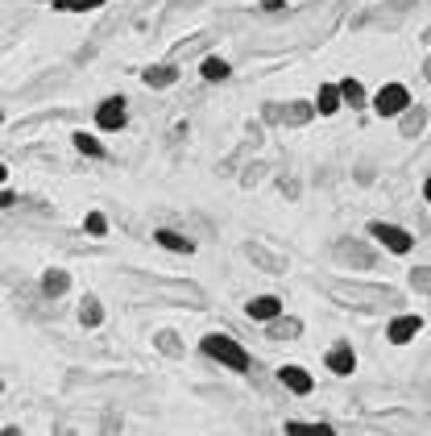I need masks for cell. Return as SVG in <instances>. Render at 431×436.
I'll return each mask as SVG.
<instances>
[{"label": "cell", "instance_id": "obj_26", "mask_svg": "<svg viewBox=\"0 0 431 436\" xmlns=\"http://www.w3.org/2000/svg\"><path fill=\"white\" fill-rule=\"evenodd\" d=\"M13 204V191H0V208H8Z\"/></svg>", "mask_w": 431, "mask_h": 436}, {"label": "cell", "instance_id": "obj_19", "mask_svg": "<svg viewBox=\"0 0 431 436\" xmlns=\"http://www.w3.org/2000/svg\"><path fill=\"white\" fill-rule=\"evenodd\" d=\"M84 229L91 233V237H104V233H108V217H104V212H87Z\"/></svg>", "mask_w": 431, "mask_h": 436}, {"label": "cell", "instance_id": "obj_14", "mask_svg": "<svg viewBox=\"0 0 431 436\" xmlns=\"http://www.w3.org/2000/svg\"><path fill=\"white\" fill-rule=\"evenodd\" d=\"M199 71H204V79H208V84H224V79H228V75H232V67H228V63H224V58H204V67H199Z\"/></svg>", "mask_w": 431, "mask_h": 436}, {"label": "cell", "instance_id": "obj_7", "mask_svg": "<svg viewBox=\"0 0 431 436\" xmlns=\"http://www.w3.org/2000/svg\"><path fill=\"white\" fill-rule=\"evenodd\" d=\"M245 312H249V320L270 324L274 316H282V300H278V295H253V300L245 304Z\"/></svg>", "mask_w": 431, "mask_h": 436}, {"label": "cell", "instance_id": "obj_3", "mask_svg": "<svg viewBox=\"0 0 431 436\" xmlns=\"http://www.w3.org/2000/svg\"><path fill=\"white\" fill-rule=\"evenodd\" d=\"M406 108H411V91L402 84L378 87V96H373V113H378V117H402Z\"/></svg>", "mask_w": 431, "mask_h": 436}, {"label": "cell", "instance_id": "obj_11", "mask_svg": "<svg viewBox=\"0 0 431 436\" xmlns=\"http://www.w3.org/2000/svg\"><path fill=\"white\" fill-rule=\"evenodd\" d=\"M328 370H332V374H352V370H357V353L348 345L328 349Z\"/></svg>", "mask_w": 431, "mask_h": 436}, {"label": "cell", "instance_id": "obj_27", "mask_svg": "<svg viewBox=\"0 0 431 436\" xmlns=\"http://www.w3.org/2000/svg\"><path fill=\"white\" fill-rule=\"evenodd\" d=\"M423 200L431 204V174H427V183H423Z\"/></svg>", "mask_w": 431, "mask_h": 436}, {"label": "cell", "instance_id": "obj_12", "mask_svg": "<svg viewBox=\"0 0 431 436\" xmlns=\"http://www.w3.org/2000/svg\"><path fill=\"white\" fill-rule=\"evenodd\" d=\"M42 291L50 295V300L67 295V291H71V274H67V270H46L42 274Z\"/></svg>", "mask_w": 431, "mask_h": 436}, {"label": "cell", "instance_id": "obj_5", "mask_svg": "<svg viewBox=\"0 0 431 436\" xmlns=\"http://www.w3.org/2000/svg\"><path fill=\"white\" fill-rule=\"evenodd\" d=\"M278 383H282L291 395H299V399L315 391V378H311L303 366H282V370H278Z\"/></svg>", "mask_w": 431, "mask_h": 436}, {"label": "cell", "instance_id": "obj_8", "mask_svg": "<svg viewBox=\"0 0 431 436\" xmlns=\"http://www.w3.org/2000/svg\"><path fill=\"white\" fill-rule=\"evenodd\" d=\"M141 79H145V87H158V91H162V87H174L178 67H174V63H154V67H145Z\"/></svg>", "mask_w": 431, "mask_h": 436}, {"label": "cell", "instance_id": "obj_2", "mask_svg": "<svg viewBox=\"0 0 431 436\" xmlns=\"http://www.w3.org/2000/svg\"><path fill=\"white\" fill-rule=\"evenodd\" d=\"M95 125L104 133H121L129 125V104H125V96H108V100H100V108H95Z\"/></svg>", "mask_w": 431, "mask_h": 436}, {"label": "cell", "instance_id": "obj_22", "mask_svg": "<svg viewBox=\"0 0 431 436\" xmlns=\"http://www.w3.org/2000/svg\"><path fill=\"white\" fill-rule=\"evenodd\" d=\"M411 287H419V291H431V270H411Z\"/></svg>", "mask_w": 431, "mask_h": 436}, {"label": "cell", "instance_id": "obj_29", "mask_svg": "<svg viewBox=\"0 0 431 436\" xmlns=\"http://www.w3.org/2000/svg\"><path fill=\"white\" fill-rule=\"evenodd\" d=\"M427 79H431V63H427Z\"/></svg>", "mask_w": 431, "mask_h": 436}, {"label": "cell", "instance_id": "obj_13", "mask_svg": "<svg viewBox=\"0 0 431 436\" xmlns=\"http://www.w3.org/2000/svg\"><path fill=\"white\" fill-rule=\"evenodd\" d=\"M71 141H75V150H79V154H87V158H104V154H108V150H104V141H100L95 133H84V129H79Z\"/></svg>", "mask_w": 431, "mask_h": 436}, {"label": "cell", "instance_id": "obj_25", "mask_svg": "<svg viewBox=\"0 0 431 436\" xmlns=\"http://www.w3.org/2000/svg\"><path fill=\"white\" fill-rule=\"evenodd\" d=\"M158 345L166 349V353H174V337H171V333H162V337H158Z\"/></svg>", "mask_w": 431, "mask_h": 436}, {"label": "cell", "instance_id": "obj_30", "mask_svg": "<svg viewBox=\"0 0 431 436\" xmlns=\"http://www.w3.org/2000/svg\"><path fill=\"white\" fill-rule=\"evenodd\" d=\"M0 387H4V383H0Z\"/></svg>", "mask_w": 431, "mask_h": 436}, {"label": "cell", "instance_id": "obj_6", "mask_svg": "<svg viewBox=\"0 0 431 436\" xmlns=\"http://www.w3.org/2000/svg\"><path fill=\"white\" fill-rule=\"evenodd\" d=\"M419 328H423V320H419V316H398V320H390L386 341H390V345H406V341H415V337H419Z\"/></svg>", "mask_w": 431, "mask_h": 436}, {"label": "cell", "instance_id": "obj_17", "mask_svg": "<svg viewBox=\"0 0 431 436\" xmlns=\"http://www.w3.org/2000/svg\"><path fill=\"white\" fill-rule=\"evenodd\" d=\"M79 320H84L87 328H95V324L104 320V307H100V300H95V295H84V307H79Z\"/></svg>", "mask_w": 431, "mask_h": 436}, {"label": "cell", "instance_id": "obj_4", "mask_svg": "<svg viewBox=\"0 0 431 436\" xmlns=\"http://www.w3.org/2000/svg\"><path fill=\"white\" fill-rule=\"evenodd\" d=\"M369 237H373V241H382L390 254H406V250H411V241H415L406 229H398V224H386V220H373V224H369Z\"/></svg>", "mask_w": 431, "mask_h": 436}, {"label": "cell", "instance_id": "obj_9", "mask_svg": "<svg viewBox=\"0 0 431 436\" xmlns=\"http://www.w3.org/2000/svg\"><path fill=\"white\" fill-rule=\"evenodd\" d=\"M340 108H345L340 87H336V84H324V87H319V100H315V113H319V117H336Z\"/></svg>", "mask_w": 431, "mask_h": 436}, {"label": "cell", "instance_id": "obj_18", "mask_svg": "<svg viewBox=\"0 0 431 436\" xmlns=\"http://www.w3.org/2000/svg\"><path fill=\"white\" fill-rule=\"evenodd\" d=\"M270 324H274V328H270V333H274V341H282V337H295V333H299V320H278V316H274Z\"/></svg>", "mask_w": 431, "mask_h": 436}, {"label": "cell", "instance_id": "obj_15", "mask_svg": "<svg viewBox=\"0 0 431 436\" xmlns=\"http://www.w3.org/2000/svg\"><path fill=\"white\" fill-rule=\"evenodd\" d=\"M108 0H50L54 13H91V8H104Z\"/></svg>", "mask_w": 431, "mask_h": 436}, {"label": "cell", "instance_id": "obj_10", "mask_svg": "<svg viewBox=\"0 0 431 436\" xmlns=\"http://www.w3.org/2000/svg\"><path fill=\"white\" fill-rule=\"evenodd\" d=\"M154 241L162 245V250H171V254H195V241H187L183 233H174V229H158L154 233Z\"/></svg>", "mask_w": 431, "mask_h": 436}, {"label": "cell", "instance_id": "obj_21", "mask_svg": "<svg viewBox=\"0 0 431 436\" xmlns=\"http://www.w3.org/2000/svg\"><path fill=\"white\" fill-rule=\"evenodd\" d=\"M286 432H332V428H328V424H303V420H291Z\"/></svg>", "mask_w": 431, "mask_h": 436}, {"label": "cell", "instance_id": "obj_1", "mask_svg": "<svg viewBox=\"0 0 431 436\" xmlns=\"http://www.w3.org/2000/svg\"><path fill=\"white\" fill-rule=\"evenodd\" d=\"M199 349H204L212 361L228 366V370H249V349L241 345L237 337H228V333H208V337L199 341Z\"/></svg>", "mask_w": 431, "mask_h": 436}, {"label": "cell", "instance_id": "obj_16", "mask_svg": "<svg viewBox=\"0 0 431 436\" xmlns=\"http://www.w3.org/2000/svg\"><path fill=\"white\" fill-rule=\"evenodd\" d=\"M340 100H345L348 108H361L365 104V87H361V79H340Z\"/></svg>", "mask_w": 431, "mask_h": 436}, {"label": "cell", "instance_id": "obj_28", "mask_svg": "<svg viewBox=\"0 0 431 436\" xmlns=\"http://www.w3.org/2000/svg\"><path fill=\"white\" fill-rule=\"evenodd\" d=\"M4 179H8V167H4V162H0V187H4Z\"/></svg>", "mask_w": 431, "mask_h": 436}, {"label": "cell", "instance_id": "obj_23", "mask_svg": "<svg viewBox=\"0 0 431 436\" xmlns=\"http://www.w3.org/2000/svg\"><path fill=\"white\" fill-rule=\"evenodd\" d=\"M423 129V113H411V117H402V133H419Z\"/></svg>", "mask_w": 431, "mask_h": 436}, {"label": "cell", "instance_id": "obj_24", "mask_svg": "<svg viewBox=\"0 0 431 436\" xmlns=\"http://www.w3.org/2000/svg\"><path fill=\"white\" fill-rule=\"evenodd\" d=\"M261 8H265V13H278V8H286V0H261Z\"/></svg>", "mask_w": 431, "mask_h": 436}, {"label": "cell", "instance_id": "obj_20", "mask_svg": "<svg viewBox=\"0 0 431 436\" xmlns=\"http://www.w3.org/2000/svg\"><path fill=\"white\" fill-rule=\"evenodd\" d=\"M311 113H315V108H311V104H291V113H286V121H291V125H303V121H307V117H311Z\"/></svg>", "mask_w": 431, "mask_h": 436}]
</instances>
